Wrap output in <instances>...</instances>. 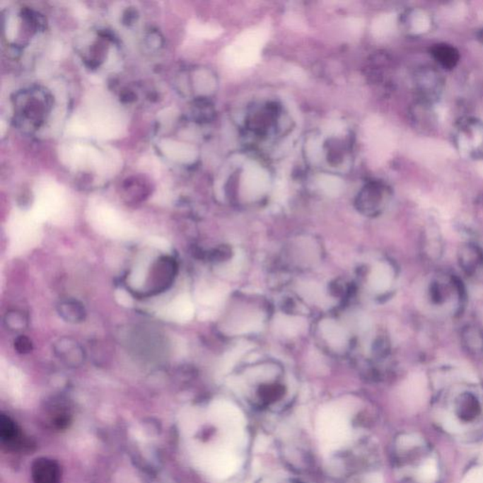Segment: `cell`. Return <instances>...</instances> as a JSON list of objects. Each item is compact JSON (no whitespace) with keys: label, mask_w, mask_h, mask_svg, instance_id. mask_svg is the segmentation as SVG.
Returning a JSON list of instances; mask_svg holds the SVG:
<instances>
[{"label":"cell","mask_w":483,"mask_h":483,"mask_svg":"<svg viewBox=\"0 0 483 483\" xmlns=\"http://www.w3.org/2000/svg\"><path fill=\"white\" fill-rule=\"evenodd\" d=\"M267 40L262 30L255 29L243 33L226 52V59L235 66H250L258 61L260 52Z\"/></svg>","instance_id":"cell-2"},{"label":"cell","mask_w":483,"mask_h":483,"mask_svg":"<svg viewBox=\"0 0 483 483\" xmlns=\"http://www.w3.org/2000/svg\"><path fill=\"white\" fill-rule=\"evenodd\" d=\"M318 433L322 443L329 448H337L349 439V412L342 404H330L319 412Z\"/></svg>","instance_id":"cell-1"},{"label":"cell","mask_w":483,"mask_h":483,"mask_svg":"<svg viewBox=\"0 0 483 483\" xmlns=\"http://www.w3.org/2000/svg\"><path fill=\"white\" fill-rule=\"evenodd\" d=\"M268 186L269 176L264 168L254 163L245 166L241 180V191L245 199H258L267 192Z\"/></svg>","instance_id":"cell-7"},{"label":"cell","mask_w":483,"mask_h":483,"mask_svg":"<svg viewBox=\"0 0 483 483\" xmlns=\"http://www.w3.org/2000/svg\"><path fill=\"white\" fill-rule=\"evenodd\" d=\"M55 354L59 360L66 364L78 366L84 363L86 352L81 344L74 339L64 337L55 344Z\"/></svg>","instance_id":"cell-10"},{"label":"cell","mask_w":483,"mask_h":483,"mask_svg":"<svg viewBox=\"0 0 483 483\" xmlns=\"http://www.w3.org/2000/svg\"><path fill=\"white\" fill-rule=\"evenodd\" d=\"M15 349L21 354H28V353L32 352L33 349V342L27 336H18L15 341Z\"/></svg>","instance_id":"cell-24"},{"label":"cell","mask_w":483,"mask_h":483,"mask_svg":"<svg viewBox=\"0 0 483 483\" xmlns=\"http://www.w3.org/2000/svg\"><path fill=\"white\" fill-rule=\"evenodd\" d=\"M429 298L434 306L443 307L453 301L459 307L463 299L462 282L453 276L438 277L429 284Z\"/></svg>","instance_id":"cell-4"},{"label":"cell","mask_w":483,"mask_h":483,"mask_svg":"<svg viewBox=\"0 0 483 483\" xmlns=\"http://www.w3.org/2000/svg\"><path fill=\"white\" fill-rule=\"evenodd\" d=\"M0 439L5 448L13 451H26L32 446L15 421L4 414L0 419Z\"/></svg>","instance_id":"cell-8"},{"label":"cell","mask_w":483,"mask_h":483,"mask_svg":"<svg viewBox=\"0 0 483 483\" xmlns=\"http://www.w3.org/2000/svg\"><path fill=\"white\" fill-rule=\"evenodd\" d=\"M299 293L304 296L305 299L313 302V303H318L322 301L324 298V293L322 292L321 288L313 282H305L299 287Z\"/></svg>","instance_id":"cell-22"},{"label":"cell","mask_w":483,"mask_h":483,"mask_svg":"<svg viewBox=\"0 0 483 483\" xmlns=\"http://www.w3.org/2000/svg\"><path fill=\"white\" fill-rule=\"evenodd\" d=\"M61 318L69 323H81L86 320V310L83 305L76 299H64L58 305Z\"/></svg>","instance_id":"cell-15"},{"label":"cell","mask_w":483,"mask_h":483,"mask_svg":"<svg viewBox=\"0 0 483 483\" xmlns=\"http://www.w3.org/2000/svg\"><path fill=\"white\" fill-rule=\"evenodd\" d=\"M320 330L325 340L333 349H340L346 346L347 333L344 327L332 319H325L320 323Z\"/></svg>","instance_id":"cell-14"},{"label":"cell","mask_w":483,"mask_h":483,"mask_svg":"<svg viewBox=\"0 0 483 483\" xmlns=\"http://www.w3.org/2000/svg\"><path fill=\"white\" fill-rule=\"evenodd\" d=\"M364 483H383V477L380 474L372 473L366 476Z\"/></svg>","instance_id":"cell-27"},{"label":"cell","mask_w":483,"mask_h":483,"mask_svg":"<svg viewBox=\"0 0 483 483\" xmlns=\"http://www.w3.org/2000/svg\"><path fill=\"white\" fill-rule=\"evenodd\" d=\"M28 321H29V319H28L27 315L23 312L18 310H11V312L7 313L4 318L5 325L12 330H24L28 326Z\"/></svg>","instance_id":"cell-20"},{"label":"cell","mask_w":483,"mask_h":483,"mask_svg":"<svg viewBox=\"0 0 483 483\" xmlns=\"http://www.w3.org/2000/svg\"><path fill=\"white\" fill-rule=\"evenodd\" d=\"M421 443L420 438L414 436V435H403L398 438L397 445L401 448H409L412 446L418 445Z\"/></svg>","instance_id":"cell-25"},{"label":"cell","mask_w":483,"mask_h":483,"mask_svg":"<svg viewBox=\"0 0 483 483\" xmlns=\"http://www.w3.org/2000/svg\"><path fill=\"white\" fill-rule=\"evenodd\" d=\"M178 273L176 260L163 256L152 265L146 281V292L157 295L168 290L173 284Z\"/></svg>","instance_id":"cell-5"},{"label":"cell","mask_w":483,"mask_h":483,"mask_svg":"<svg viewBox=\"0 0 483 483\" xmlns=\"http://www.w3.org/2000/svg\"><path fill=\"white\" fill-rule=\"evenodd\" d=\"M318 185L322 192L329 197H337L344 190L343 180L334 175H320L318 178Z\"/></svg>","instance_id":"cell-19"},{"label":"cell","mask_w":483,"mask_h":483,"mask_svg":"<svg viewBox=\"0 0 483 483\" xmlns=\"http://www.w3.org/2000/svg\"><path fill=\"white\" fill-rule=\"evenodd\" d=\"M462 343L471 354H479L483 351V332L479 327L469 325L462 330Z\"/></svg>","instance_id":"cell-17"},{"label":"cell","mask_w":483,"mask_h":483,"mask_svg":"<svg viewBox=\"0 0 483 483\" xmlns=\"http://www.w3.org/2000/svg\"><path fill=\"white\" fill-rule=\"evenodd\" d=\"M437 465L433 460H429L419 469V477L424 482H433L437 477Z\"/></svg>","instance_id":"cell-23"},{"label":"cell","mask_w":483,"mask_h":483,"mask_svg":"<svg viewBox=\"0 0 483 483\" xmlns=\"http://www.w3.org/2000/svg\"><path fill=\"white\" fill-rule=\"evenodd\" d=\"M415 83L421 103L429 104L439 100L443 87V78L433 67H421L415 75Z\"/></svg>","instance_id":"cell-6"},{"label":"cell","mask_w":483,"mask_h":483,"mask_svg":"<svg viewBox=\"0 0 483 483\" xmlns=\"http://www.w3.org/2000/svg\"><path fill=\"white\" fill-rule=\"evenodd\" d=\"M275 327L282 335L295 336L305 329V322L301 318L281 315L276 318Z\"/></svg>","instance_id":"cell-18"},{"label":"cell","mask_w":483,"mask_h":483,"mask_svg":"<svg viewBox=\"0 0 483 483\" xmlns=\"http://www.w3.org/2000/svg\"><path fill=\"white\" fill-rule=\"evenodd\" d=\"M429 53L438 64L446 70L454 69L460 60L459 50L452 45L446 43L433 45L429 49Z\"/></svg>","instance_id":"cell-13"},{"label":"cell","mask_w":483,"mask_h":483,"mask_svg":"<svg viewBox=\"0 0 483 483\" xmlns=\"http://www.w3.org/2000/svg\"><path fill=\"white\" fill-rule=\"evenodd\" d=\"M455 145L473 159H483V122L474 117L458 121Z\"/></svg>","instance_id":"cell-3"},{"label":"cell","mask_w":483,"mask_h":483,"mask_svg":"<svg viewBox=\"0 0 483 483\" xmlns=\"http://www.w3.org/2000/svg\"><path fill=\"white\" fill-rule=\"evenodd\" d=\"M189 33L197 37L202 38H214L220 35L221 30L219 28L211 26V25H206L199 23V22H193L189 26Z\"/></svg>","instance_id":"cell-21"},{"label":"cell","mask_w":483,"mask_h":483,"mask_svg":"<svg viewBox=\"0 0 483 483\" xmlns=\"http://www.w3.org/2000/svg\"><path fill=\"white\" fill-rule=\"evenodd\" d=\"M443 426H445L446 431L449 432H453V433L460 431V426L459 422L452 417H448L446 418L445 421H443Z\"/></svg>","instance_id":"cell-26"},{"label":"cell","mask_w":483,"mask_h":483,"mask_svg":"<svg viewBox=\"0 0 483 483\" xmlns=\"http://www.w3.org/2000/svg\"><path fill=\"white\" fill-rule=\"evenodd\" d=\"M392 281V270L390 265L378 264L373 267L369 276V284L373 289L383 292L388 289Z\"/></svg>","instance_id":"cell-16"},{"label":"cell","mask_w":483,"mask_h":483,"mask_svg":"<svg viewBox=\"0 0 483 483\" xmlns=\"http://www.w3.org/2000/svg\"><path fill=\"white\" fill-rule=\"evenodd\" d=\"M33 483H61L60 465L55 460L40 458L32 467Z\"/></svg>","instance_id":"cell-11"},{"label":"cell","mask_w":483,"mask_h":483,"mask_svg":"<svg viewBox=\"0 0 483 483\" xmlns=\"http://www.w3.org/2000/svg\"><path fill=\"white\" fill-rule=\"evenodd\" d=\"M458 255L460 267L466 275L473 276L483 268V251L477 245H462Z\"/></svg>","instance_id":"cell-12"},{"label":"cell","mask_w":483,"mask_h":483,"mask_svg":"<svg viewBox=\"0 0 483 483\" xmlns=\"http://www.w3.org/2000/svg\"><path fill=\"white\" fill-rule=\"evenodd\" d=\"M160 149L169 159L180 163H191L197 158V151L194 146L179 141L165 139L161 141Z\"/></svg>","instance_id":"cell-9"},{"label":"cell","mask_w":483,"mask_h":483,"mask_svg":"<svg viewBox=\"0 0 483 483\" xmlns=\"http://www.w3.org/2000/svg\"><path fill=\"white\" fill-rule=\"evenodd\" d=\"M477 39L480 44L483 45V29H480L479 32L477 33Z\"/></svg>","instance_id":"cell-28"}]
</instances>
